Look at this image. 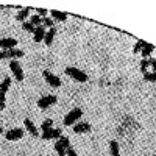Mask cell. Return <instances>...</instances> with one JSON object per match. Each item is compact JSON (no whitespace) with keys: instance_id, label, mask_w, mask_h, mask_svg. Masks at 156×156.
<instances>
[{"instance_id":"6da1fadb","label":"cell","mask_w":156,"mask_h":156,"mask_svg":"<svg viewBox=\"0 0 156 156\" xmlns=\"http://www.w3.org/2000/svg\"><path fill=\"white\" fill-rule=\"evenodd\" d=\"M66 75H69L72 80H76V81H80V83H84L89 80V76L86 75V72H83L81 69H78V67H73V66H69L66 67Z\"/></svg>"},{"instance_id":"7a4b0ae2","label":"cell","mask_w":156,"mask_h":156,"mask_svg":"<svg viewBox=\"0 0 156 156\" xmlns=\"http://www.w3.org/2000/svg\"><path fill=\"white\" fill-rule=\"evenodd\" d=\"M81 115H83V111L80 108H73L70 112H67L66 117H64V126H73Z\"/></svg>"},{"instance_id":"3957f363","label":"cell","mask_w":156,"mask_h":156,"mask_svg":"<svg viewBox=\"0 0 156 156\" xmlns=\"http://www.w3.org/2000/svg\"><path fill=\"white\" fill-rule=\"evenodd\" d=\"M23 56V50L19 48H11V50H2L0 51V59H17Z\"/></svg>"},{"instance_id":"277c9868","label":"cell","mask_w":156,"mask_h":156,"mask_svg":"<svg viewBox=\"0 0 156 156\" xmlns=\"http://www.w3.org/2000/svg\"><path fill=\"white\" fill-rule=\"evenodd\" d=\"M56 101H58L56 95H45V97H41L37 100V106H39V109H47L48 106L55 105Z\"/></svg>"},{"instance_id":"5b68a950","label":"cell","mask_w":156,"mask_h":156,"mask_svg":"<svg viewBox=\"0 0 156 156\" xmlns=\"http://www.w3.org/2000/svg\"><path fill=\"white\" fill-rule=\"evenodd\" d=\"M9 69H11V72H12V75H14V78L17 81H22L23 80V70H22V66L16 61V59H12L11 62H9Z\"/></svg>"},{"instance_id":"8992f818","label":"cell","mask_w":156,"mask_h":156,"mask_svg":"<svg viewBox=\"0 0 156 156\" xmlns=\"http://www.w3.org/2000/svg\"><path fill=\"white\" fill-rule=\"evenodd\" d=\"M42 75H44V78H45V81H47L51 87H59V86H61V78H59L58 75H53L50 70H44Z\"/></svg>"},{"instance_id":"52a82bcc","label":"cell","mask_w":156,"mask_h":156,"mask_svg":"<svg viewBox=\"0 0 156 156\" xmlns=\"http://www.w3.org/2000/svg\"><path fill=\"white\" fill-rule=\"evenodd\" d=\"M16 45H17V39H14V37H2L0 39V48H3V50L16 48Z\"/></svg>"},{"instance_id":"ba28073f","label":"cell","mask_w":156,"mask_h":156,"mask_svg":"<svg viewBox=\"0 0 156 156\" xmlns=\"http://www.w3.org/2000/svg\"><path fill=\"white\" fill-rule=\"evenodd\" d=\"M5 137L8 140H19L20 137H23V129L22 128H12L9 131H6Z\"/></svg>"},{"instance_id":"9c48e42d","label":"cell","mask_w":156,"mask_h":156,"mask_svg":"<svg viewBox=\"0 0 156 156\" xmlns=\"http://www.w3.org/2000/svg\"><path fill=\"white\" fill-rule=\"evenodd\" d=\"M62 134H61V129L59 128H51V129H48V131H44L42 133V139H45V140H50V139H59Z\"/></svg>"},{"instance_id":"30bf717a","label":"cell","mask_w":156,"mask_h":156,"mask_svg":"<svg viewBox=\"0 0 156 156\" xmlns=\"http://www.w3.org/2000/svg\"><path fill=\"white\" fill-rule=\"evenodd\" d=\"M87 131H90V125L87 122H78L73 125V133H76V134L87 133Z\"/></svg>"},{"instance_id":"8fae6325","label":"cell","mask_w":156,"mask_h":156,"mask_svg":"<svg viewBox=\"0 0 156 156\" xmlns=\"http://www.w3.org/2000/svg\"><path fill=\"white\" fill-rule=\"evenodd\" d=\"M23 125H25L27 131H28L31 136H34V137H37V136H39V129L36 128V125L33 123V120H31V119H25V120H23Z\"/></svg>"},{"instance_id":"7c38bea8","label":"cell","mask_w":156,"mask_h":156,"mask_svg":"<svg viewBox=\"0 0 156 156\" xmlns=\"http://www.w3.org/2000/svg\"><path fill=\"white\" fill-rule=\"evenodd\" d=\"M50 12V17L53 19V20H58V22H64V20H67V12H62V11H56V9H51L48 11Z\"/></svg>"},{"instance_id":"4fadbf2b","label":"cell","mask_w":156,"mask_h":156,"mask_svg":"<svg viewBox=\"0 0 156 156\" xmlns=\"http://www.w3.org/2000/svg\"><path fill=\"white\" fill-rule=\"evenodd\" d=\"M34 42H41V41H44V36H45V27L44 25H41V27H36V30H34Z\"/></svg>"},{"instance_id":"5bb4252c","label":"cell","mask_w":156,"mask_h":156,"mask_svg":"<svg viewBox=\"0 0 156 156\" xmlns=\"http://www.w3.org/2000/svg\"><path fill=\"white\" fill-rule=\"evenodd\" d=\"M30 11H31V8H20L19 9V12H17V14H16V19L19 20V22H25V20H27V17L30 16Z\"/></svg>"},{"instance_id":"9a60e30c","label":"cell","mask_w":156,"mask_h":156,"mask_svg":"<svg viewBox=\"0 0 156 156\" xmlns=\"http://www.w3.org/2000/svg\"><path fill=\"white\" fill-rule=\"evenodd\" d=\"M56 34V28H48V31H45V36H44V42L45 45H51V42H53V37Z\"/></svg>"},{"instance_id":"2e32d148","label":"cell","mask_w":156,"mask_h":156,"mask_svg":"<svg viewBox=\"0 0 156 156\" xmlns=\"http://www.w3.org/2000/svg\"><path fill=\"white\" fill-rule=\"evenodd\" d=\"M109 153L111 156H120V147L117 140H111L109 142Z\"/></svg>"},{"instance_id":"e0dca14e","label":"cell","mask_w":156,"mask_h":156,"mask_svg":"<svg viewBox=\"0 0 156 156\" xmlns=\"http://www.w3.org/2000/svg\"><path fill=\"white\" fill-rule=\"evenodd\" d=\"M153 50H154V45H153V44H145L144 47H142L140 53H142V56H144V59L150 58V55L153 53Z\"/></svg>"},{"instance_id":"ac0fdd59","label":"cell","mask_w":156,"mask_h":156,"mask_svg":"<svg viewBox=\"0 0 156 156\" xmlns=\"http://www.w3.org/2000/svg\"><path fill=\"white\" fill-rule=\"evenodd\" d=\"M9 86H11V78H3L2 80V83H0V92L2 94H6L8 92V89H9Z\"/></svg>"},{"instance_id":"d6986e66","label":"cell","mask_w":156,"mask_h":156,"mask_svg":"<svg viewBox=\"0 0 156 156\" xmlns=\"http://www.w3.org/2000/svg\"><path fill=\"white\" fill-rule=\"evenodd\" d=\"M30 22H31L33 27H41V25H42V17H39L37 14H33L30 17Z\"/></svg>"},{"instance_id":"ffe728a7","label":"cell","mask_w":156,"mask_h":156,"mask_svg":"<svg viewBox=\"0 0 156 156\" xmlns=\"http://www.w3.org/2000/svg\"><path fill=\"white\" fill-rule=\"evenodd\" d=\"M51 128H53V120H51V119L44 120V122H42V125H41L42 133H44V131H48V129H51Z\"/></svg>"},{"instance_id":"44dd1931","label":"cell","mask_w":156,"mask_h":156,"mask_svg":"<svg viewBox=\"0 0 156 156\" xmlns=\"http://www.w3.org/2000/svg\"><path fill=\"white\" fill-rule=\"evenodd\" d=\"M55 150H56V153H58L59 156H66V148H64V145L61 144L59 140L55 142Z\"/></svg>"},{"instance_id":"7402d4cb","label":"cell","mask_w":156,"mask_h":156,"mask_svg":"<svg viewBox=\"0 0 156 156\" xmlns=\"http://www.w3.org/2000/svg\"><path fill=\"white\" fill-rule=\"evenodd\" d=\"M144 80H145V81H151V83H156V72H151V70L145 72V73H144Z\"/></svg>"},{"instance_id":"603a6c76","label":"cell","mask_w":156,"mask_h":156,"mask_svg":"<svg viewBox=\"0 0 156 156\" xmlns=\"http://www.w3.org/2000/svg\"><path fill=\"white\" fill-rule=\"evenodd\" d=\"M22 28H23L25 31H28V33H34V30H36V27H33L30 20H25V22H22Z\"/></svg>"},{"instance_id":"cb8c5ba5","label":"cell","mask_w":156,"mask_h":156,"mask_svg":"<svg viewBox=\"0 0 156 156\" xmlns=\"http://www.w3.org/2000/svg\"><path fill=\"white\" fill-rule=\"evenodd\" d=\"M42 25H44V27H48V28H53L55 27V20L51 17H44L42 19Z\"/></svg>"},{"instance_id":"d4e9b609","label":"cell","mask_w":156,"mask_h":156,"mask_svg":"<svg viewBox=\"0 0 156 156\" xmlns=\"http://www.w3.org/2000/svg\"><path fill=\"white\" fill-rule=\"evenodd\" d=\"M148 67H150V61H148V58H147V59H142V62H140V72H142V73L148 72Z\"/></svg>"},{"instance_id":"484cf974","label":"cell","mask_w":156,"mask_h":156,"mask_svg":"<svg viewBox=\"0 0 156 156\" xmlns=\"http://www.w3.org/2000/svg\"><path fill=\"white\" fill-rule=\"evenodd\" d=\"M58 140H59L61 144L64 145V148H69V147H70V140H69V137H66V136H61Z\"/></svg>"},{"instance_id":"4316f807","label":"cell","mask_w":156,"mask_h":156,"mask_svg":"<svg viewBox=\"0 0 156 156\" xmlns=\"http://www.w3.org/2000/svg\"><path fill=\"white\" fill-rule=\"evenodd\" d=\"M145 45V42L144 41H137L136 44H134V48H133V51H134V53H139V51L142 50V47H144Z\"/></svg>"},{"instance_id":"83f0119b","label":"cell","mask_w":156,"mask_h":156,"mask_svg":"<svg viewBox=\"0 0 156 156\" xmlns=\"http://www.w3.org/2000/svg\"><path fill=\"white\" fill-rule=\"evenodd\" d=\"M36 12H37V16H39V17H42V19H44V17H47V12H48V11H47L45 8H37Z\"/></svg>"},{"instance_id":"f1b7e54d","label":"cell","mask_w":156,"mask_h":156,"mask_svg":"<svg viewBox=\"0 0 156 156\" xmlns=\"http://www.w3.org/2000/svg\"><path fill=\"white\" fill-rule=\"evenodd\" d=\"M148 61H150L151 72H156V58H148Z\"/></svg>"},{"instance_id":"f546056e","label":"cell","mask_w":156,"mask_h":156,"mask_svg":"<svg viewBox=\"0 0 156 156\" xmlns=\"http://www.w3.org/2000/svg\"><path fill=\"white\" fill-rule=\"evenodd\" d=\"M66 154H67V156H78V154H76V151H75V150H73L72 147L66 148Z\"/></svg>"},{"instance_id":"4dcf8cb0","label":"cell","mask_w":156,"mask_h":156,"mask_svg":"<svg viewBox=\"0 0 156 156\" xmlns=\"http://www.w3.org/2000/svg\"><path fill=\"white\" fill-rule=\"evenodd\" d=\"M2 131H3V128H2V126H0V134H2Z\"/></svg>"}]
</instances>
